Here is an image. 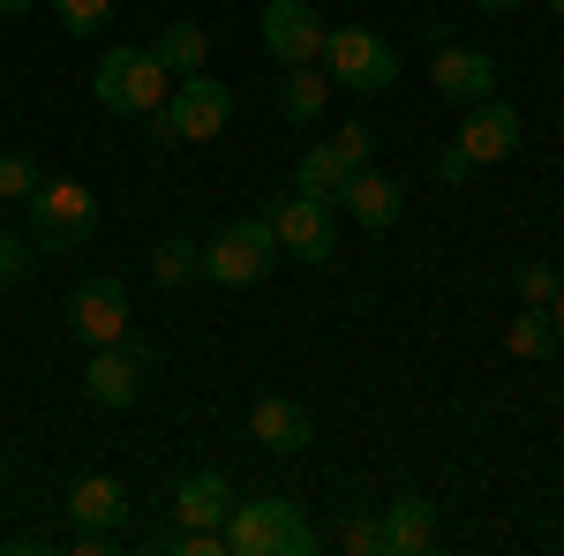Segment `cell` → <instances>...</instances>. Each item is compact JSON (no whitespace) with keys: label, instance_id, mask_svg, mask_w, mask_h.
Listing matches in <instances>:
<instances>
[{"label":"cell","instance_id":"obj_13","mask_svg":"<svg viewBox=\"0 0 564 556\" xmlns=\"http://www.w3.org/2000/svg\"><path fill=\"white\" fill-rule=\"evenodd\" d=\"M430 84H436V98H452V106H481V98H497V61H489L481 45H436Z\"/></svg>","mask_w":564,"mask_h":556},{"label":"cell","instance_id":"obj_8","mask_svg":"<svg viewBox=\"0 0 564 556\" xmlns=\"http://www.w3.org/2000/svg\"><path fill=\"white\" fill-rule=\"evenodd\" d=\"M263 218H271V233H279V257H294V263H332L339 257V211H332V204H308L302 188H294V196H271Z\"/></svg>","mask_w":564,"mask_h":556},{"label":"cell","instance_id":"obj_29","mask_svg":"<svg viewBox=\"0 0 564 556\" xmlns=\"http://www.w3.org/2000/svg\"><path fill=\"white\" fill-rule=\"evenodd\" d=\"M23 271H31V249L15 233H0V286H23Z\"/></svg>","mask_w":564,"mask_h":556},{"label":"cell","instance_id":"obj_24","mask_svg":"<svg viewBox=\"0 0 564 556\" xmlns=\"http://www.w3.org/2000/svg\"><path fill=\"white\" fill-rule=\"evenodd\" d=\"M53 15H61L68 39H98L113 23V0H53Z\"/></svg>","mask_w":564,"mask_h":556},{"label":"cell","instance_id":"obj_2","mask_svg":"<svg viewBox=\"0 0 564 556\" xmlns=\"http://www.w3.org/2000/svg\"><path fill=\"white\" fill-rule=\"evenodd\" d=\"M151 121V143H218L226 121H234V84H218L212 68H196V76H174L166 90V106L159 113H143Z\"/></svg>","mask_w":564,"mask_h":556},{"label":"cell","instance_id":"obj_30","mask_svg":"<svg viewBox=\"0 0 564 556\" xmlns=\"http://www.w3.org/2000/svg\"><path fill=\"white\" fill-rule=\"evenodd\" d=\"M481 15H512V8H534V0H475Z\"/></svg>","mask_w":564,"mask_h":556},{"label":"cell","instance_id":"obj_17","mask_svg":"<svg viewBox=\"0 0 564 556\" xmlns=\"http://www.w3.org/2000/svg\"><path fill=\"white\" fill-rule=\"evenodd\" d=\"M61 512L76 519V526H113V534H121V519H129V489H121V473H84V481L68 489Z\"/></svg>","mask_w":564,"mask_h":556},{"label":"cell","instance_id":"obj_23","mask_svg":"<svg viewBox=\"0 0 564 556\" xmlns=\"http://www.w3.org/2000/svg\"><path fill=\"white\" fill-rule=\"evenodd\" d=\"M39 159H31V151H0V204H31V196H39Z\"/></svg>","mask_w":564,"mask_h":556},{"label":"cell","instance_id":"obj_5","mask_svg":"<svg viewBox=\"0 0 564 556\" xmlns=\"http://www.w3.org/2000/svg\"><path fill=\"white\" fill-rule=\"evenodd\" d=\"M316 68L332 76V90H354V98H384V90L399 84V53H391L369 23H332Z\"/></svg>","mask_w":564,"mask_h":556},{"label":"cell","instance_id":"obj_34","mask_svg":"<svg viewBox=\"0 0 564 556\" xmlns=\"http://www.w3.org/2000/svg\"><path fill=\"white\" fill-rule=\"evenodd\" d=\"M0 489H8V473H0Z\"/></svg>","mask_w":564,"mask_h":556},{"label":"cell","instance_id":"obj_7","mask_svg":"<svg viewBox=\"0 0 564 556\" xmlns=\"http://www.w3.org/2000/svg\"><path fill=\"white\" fill-rule=\"evenodd\" d=\"M159 369V346L151 339H121V346H90L84 361V399L98 406V414H129L135 399H143V377Z\"/></svg>","mask_w":564,"mask_h":556},{"label":"cell","instance_id":"obj_32","mask_svg":"<svg viewBox=\"0 0 564 556\" xmlns=\"http://www.w3.org/2000/svg\"><path fill=\"white\" fill-rule=\"evenodd\" d=\"M550 316H557V331H564V286H557V301H550Z\"/></svg>","mask_w":564,"mask_h":556},{"label":"cell","instance_id":"obj_25","mask_svg":"<svg viewBox=\"0 0 564 556\" xmlns=\"http://www.w3.org/2000/svg\"><path fill=\"white\" fill-rule=\"evenodd\" d=\"M339 542H347V556H384V512H361V504H354L347 526H339Z\"/></svg>","mask_w":564,"mask_h":556},{"label":"cell","instance_id":"obj_11","mask_svg":"<svg viewBox=\"0 0 564 556\" xmlns=\"http://www.w3.org/2000/svg\"><path fill=\"white\" fill-rule=\"evenodd\" d=\"M520 106H505V98H481V106H467V121H459V151L475 159V166H505L512 151H520Z\"/></svg>","mask_w":564,"mask_h":556},{"label":"cell","instance_id":"obj_3","mask_svg":"<svg viewBox=\"0 0 564 556\" xmlns=\"http://www.w3.org/2000/svg\"><path fill=\"white\" fill-rule=\"evenodd\" d=\"M166 90H174V76L159 68V53H151V45H106V53H98V68H90V98H98L106 113H129V121L159 113V106H166Z\"/></svg>","mask_w":564,"mask_h":556},{"label":"cell","instance_id":"obj_6","mask_svg":"<svg viewBox=\"0 0 564 556\" xmlns=\"http://www.w3.org/2000/svg\"><path fill=\"white\" fill-rule=\"evenodd\" d=\"M23 211H31V249H45V257H76L98 233V196L84 181H39V196Z\"/></svg>","mask_w":564,"mask_h":556},{"label":"cell","instance_id":"obj_26","mask_svg":"<svg viewBox=\"0 0 564 556\" xmlns=\"http://www.w3.org/2000/svg\"><path fill=\"white\" fill-rule=\"evenodd\" d=\"M512 286H520L527 308H550L557 286H564V271H557V263H520V271H512Z\"/></svg>","mask_w":564,"mask_h":556},{"label":"cell","instance_id":"obj_10","mask_svg":"<svg viewBox=\"0 0 564 556\" xmlns=\"http://www.w3.org/2000/svg\"><path fill=\"white\" fill-rule=\"evenodd\" d=\"M129 324L135 316H129V286H121V279H106V271H98V279H76V294H68V331L84 346H121Z\"/></svg>","mask_w":564,"mask_h":556},{"label":"cell","instance_id":"obj_4","mask_svg":"<svg viewBox=\"0 0 564 556\" xmlns=\"http://www.w3.org/2000/svg\"><path fill=\"white\" fill-rule=\"evenodd\" d=\"M279 233H271V218L249 211V218H226L212 241H204V279L226 286V294H241V286H263L271 271H279Z\"/></svg>","mask_w":564,"mask_h":556},{"label":"cell","instance_id":"obj_18","mask_svg":"<svg viewBox=\"0 0 564 556\" xmlns=\"http://www.w3.org/2000/svg\"><path fill=\"white\" fill-rule=\"evenodd\" d=\"M354 181V166L339 159V143H308L302 151V173H294V188H302L308 204H332L339 211V188Z\"/></svg>","mask_w":564,"mask_h":556},{"label":"cell","instance_id":"obj_19","mask_svg":"<svg viewBox=\"0 0 564 556\" xmlns=\"http://www.w3.org/2000/svg\"><path fill=\"white\" fill-rule=\"evenodd\" d=\"M151 53H159V68H166V76H196V68L212 61V31L181 15V23H166V31L151 39Z\"/></svg>","mask_w":564,"mask_h":556},{"label":"cell","instance_id":"obj_21","mask_svg":"<svg viewBox=\"0 0 564 556\" xmlns=\"http://www.w3.org/2000/svg\"><path fill=\"white\" fill-rule=\"evenodd\" d=\"M151 279L174 294V286H196L204 279V241H188V233H174V241H159L151 249Z\"/></svg>","mask_w":564,"mask_h":556},{"label":"cell","instance_id":"obj_22","mask_svg":"<svg viewBox=\"0 0 564 556\" xmlns=\"http://www.w3.org/2000/svg\"><path fill=\"white\" fill-rule=\"evenodd\" d=\"M505 346H512L520 361H550V353L564 346V331H557V316H550V308H520V316H512V331H505Z\"/></svg>","mask_w":564,"mask_h":556},{"label":"cell","instance_id":"obj_28","mask_svg":"<svg viewBox=\"0 0 564 556\" xmlns=\"http://www.w3.org/2000/svg\"><path fill=\"white\" fill-rule=\"evenodd\" d=\"M430 173H436V181H444V188H459V181H467V173H481V166H475V159H467V151H459V143H444V151H436V159H430Z\"/></svg>","mask_w":564,"mask_h":556},{"label":"cell","instance_id":"obj_14","mask_svg":"<svg viewBox=\"0 0 564 556\" xmlns=\"http://www.w3.org/2000/svg\"><path fill=\"white\" fill-rule=\"evenodd\" d=\"M339 211H347L361 233H391V226H399V211H406V188H399L391 173L361 166L347 188H339Z\"/></svg>","mask_w":564,"mask_h":556},{"label":"cell","instance_id":"obj_9","mask_svg":"<svg viewBox=\"0 0 564 556\" xmlns=\"http://www.w3.org/2000/svg\"><path fill=\"white\" fill-rule=\"evenodd\" d=\"M257 39L279 68H316V61H324V15H316L308 0H263Z\"/></svg>","mask_w":564,"mask_h":556},{"label":"cell","instance_id":"obj_20","mask_svg":"<svg viewBox=\"0 0 564 556\" xmlns=\"http://www.w3.org/2000/svg\"><path fill=\"white\" fill-rule=\"evenodd\" d=\"M324 106H332V76L324 68H286V84H279V113L308 129V121H324Z\"/></svg>","mask_w":564,"mask_h":556},{"label":"cell","instance_id":"obj_31","mask_svg":"<svg viewBox=\"0 0 564 556\" xmlns=\"http://www.w3.org/2000/svg\"><path fill=\"white\" fill-rule=\"evenodd\" d=\"M31 8H39V0H0V23H8V15H31Z\"/></svg>","mask_w":564,"mask_h":556},{"label":"cell","instance_id":"obj_12","mask_svg":"<svg viewBox=\"0 0 564 556\" xmlns=\"http://www.w3.org/2000/svg\"><path fill=\"white\" fill-rule=\"evenodd\" d=\"M249 444L279 451V459H302L308 444H316V422H308L302 399H286V391H263L257 406H249Z\"/></svg>","mask_w":564,"mask_h":556},{"label":"cell","instance_id":"obj_16","mask_svg":"<svg viewBox=\"0 0 564 556\" xmlns=\"http://www.w3.org/2000/svg\"><path fill=\"white\" fill-rule=\"evenodd\" d=\"M384 512V556H422L436 542V504L430 497H391V504H377Z\"/></svg>","mask_w":564,"mask_h":556},{"label":"cell","instance_id":"obj_1","mask_svg":"<svg viewBox=\"0 0 564 556\" xmlns=\"http://www.w3.org/2000/svg\"><path fill=\"white\" fill-rule=\"evenodd\" d=\"M226 556H308L316 549V526L302 519L294 497H279V489H263V497H234V512H226Z\"/></svg>","mask_w":564,"mask_h":556},{"label":"cell","instance_id":"obj_15","mask_svg":"<svg viewBox=\"0 0 564 556\" xmlns=\"http://www.w3.org/2000/svg\"><path fill=\"white\" fill-rule=\"evenodd\" d=\"M226 512H234V481L218 467H196L174 481V526H226Z\"/></svg>","mask_w":564,"mask_h":556},{"label":"cell","instance_id":"obj_33","mask_svg":"<svg viewBox=\"0 0 564 556\" xmlns=\"http://www.w3.org/2000/svg\"><path fill=\"white\" fill-rule=\"evenodd\" d=\"M550 15H557V23H564V0H550Z\"/></svg>","mask_w":564,"mask_h":556},{"label":"cell","instance_id":"obj_27","mask_svg":"<svg viewBox=\"0 0 564 556\" xmlns=\"http://www.w3.org/2000/svg\"><path fill=\"white\" fill-rule=\"evenodd\" d=\"M332 143H339V159H347L354 173H361V166H377V129H369V121H347V129L332 135Z\"/></svg>","mask_w":564,"mask_h":556},{"label":"cell","instance_id":"obj_35","mask_svg":"<svg viewBox=\"0 0 564 556\" xmlns=\"http://www.w3.org/2000/svg\"><path fill=\"white\" fill-rule=\"evenodd\" d=\"M0 473H8V459H0Z\"/></svg>","mask_w":564,"mask_h":556}]
</instances>
